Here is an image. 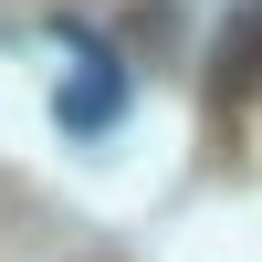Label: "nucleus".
<instances>
[{
    "label": "nucleus",
    "instance_id": "1",
    "mask_svg": "<svg viewBox=\"0 0 262 262\" xmlns=\"http://www.w3.org/2000/svg\"><path fill=\"white\" fill-rule=\"evenodd\" d=\"M126 116V63L95 53V42H74V84H63V137H105V126Z\"/></svg>",
    "mask_w": 262,
    "mask_h": 262
},
{
    "label": "nucleus",
    "instance_id": "2",
    "mask_svg": "<svg viewBox=\"0 0 262 262\" xmlns=\"http://www.w3.org/2000/svg\"><path fill=\"white\" fill-rule=\"evenodd\" d=\"M252 84H262V0H242L210 42V105H242Z\"/></svg>",
    "mask_w": 262,
    "mask_h": 262
}]
</instances>
